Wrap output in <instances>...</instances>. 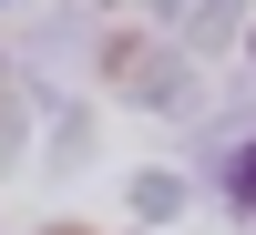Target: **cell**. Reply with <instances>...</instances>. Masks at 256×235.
Wrapping results in <instances>:
<instances>
[{
	"label": "cell",
	"instance_id": "1",
	"mask_svg": "<svg viewBox=\"0 0 256 235\" xmlns=\"http://www.w3.org/2000/svg\"><path fill=\"white\" fill-rule=\"evenodd\" d=\"M236 205H246V215H256V143H246V154H236Z\"/></svg>",
	"mask_w": 256,
	"mask_h": 235
},
{
	"label": "cell",
	"instance_id": "2",
	"mask_svg": "<svg viewBox=\"0 0 256 235\" xmlns=\"http://www.w3.org/2000/svg\"><path fill=\"white\" fill-rule=\"evenodd\" d=\"M52 235H62V225H52Z\"/></svg>",
	"mask_w": 256,
	"mask_h": 235
}]
</instances>
